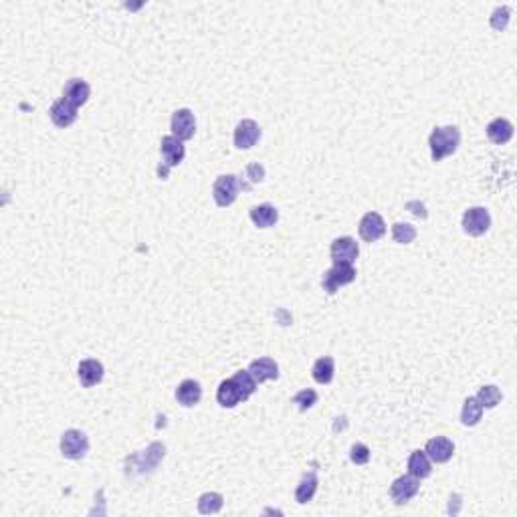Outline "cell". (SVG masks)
Returning <instances> with one entry per match:
<instances>
[{
  "mask_svg": "<svg viewBox=\"0 0 517 517\" xmlns=\"http://www.w3.org/2000/svg\"><path fill=\"white\" fill-rule=\"evenodd\" d=\"M241 190V180L235 174H222L213 184V198L219 206H230Z\"/></svg>",
  "mask_w": 517,
  "mask_h": 517,
  "instance_id": "obj_3",
  "label": "cell"
},
{
  "mask_svg": "<svg viewBox=\"0 0 517 517\" xmlns=\"http://www.w3.org/2000/svg\"><path fill=\"white\" fill-rule=\"evenodd\" d=\"M358 230H360V237L366 241V243H376L378 239L384 237L386 232V222L384 219L378 215V213H366L362 217V221L358 224Z\"/></svg>",
  "mask_w": 517,
  "mask_h": 517,
  "instance_id": "obj_10",
  "label": "cell"
},
{
  "mask_svg": "<svg viewBox=\"0 0 517 517\" xmlns=\"http://www.w3.org/2000/svg\"><path fill=\"white\" fill-rule=\"evenodd\" d=\"M333 374H335V362L330 356L320 358L311 368V376L317 384H330L333 380Z\"/></svg>",
  "mask_w": 517,
  "mask_h": 517,
  "instance_id": "obj_23",
  "label": "cell"
},
{
  "mask_svg": "<svg viewBox=\"0 0 517 517\" xmlns=\"http://www.w3.org/2000/svg\"><path fill=\"white\" fill-rule=\"evenodd\" d=\"M202 398V388L196 380H184L176 388V400L186 408L196 407Z\"/></svg>",
  "mask_w": 517,
  "mask_h": 517,
  "instance_id": "obj_18",
  "label": "cell"
},
{
  "mask_svg": "<svg viewBox=\"0 0 517 517\" xmlns=\"http://www.w3.org/2000/svg\"><path fill=\"white\" fill-rule=\"evenodd\" d=\"M77 376L83 388H91L104 380V364L97 360H83L77 368Z\"/></svg>",
  "mask_w": 517,
  "mask_h": 517,
  "instance_id": "obj_14",
  "label": "cell"
},
{
  "mask_svg": "<svg viewBox=\"0 0 517 517\" xmlns=\"http://www.w3.org/2000/svg\"><path fill=\"white\" fill-rule=\"evenodd\" d=\"M392 239L400 245H410L416 239V228L408 222H396L392 226Z\"/></svg>",
  "mask_w": 517,
  "mask_h": 517,
  "instance_id": "obj_28",
  "label": "cell"
},
{
  "mask_svg": "<svg viewBox=\"0 0 517 517\" xmlns=\"http://www.w3.org/2000/svg\"><path fill=\"white\" fill-rule=\"evenodd\" d=\"M315 491H317V475H315V473L303 475L296 489L297 503H301V505H303V503H309V501L313 499Z\"/></svg>",
  "mask_w": 517,
  "mask_h": 517,
  "instance_id": "obj_22",
  "label": "cell"
},
{
  "mask_svg": "<svg viewBox=\"0 0 517 517\" xmlns=\"http://www.w3.org/2000/svg\"><path fill=\"white\" fill-rule=\"evenodd\" d=\"M249 217H251V221L255 222V226H258V228H271L275 222L279 221V211L273 204L265 202V204L253 206L251 213H249Z\"/></svg>",
  "mask_w": 517,
  "mask_h": 517,
  "instance_id": "obj_20",
  "label": "cell"
},
{
  "mask_svg": "<svg viewBox=\"0 0 517 517\" xmlns=\"http://www.w3.org/2000/svg\"><path fill=\"white\" fill-rule=\"evenodd\" d=\"M487 138L493 142V144H507L512 138H514V125L512 121H507L505 117H497L493 119L489 125H487Z\"/></svg>",
  "mask_w": 517,
  "mask_h": 517,
  "instance_id": "obj_16",
  "label": "cell"
},
{
  "mask_svg": "<svg viewBox=\"0 0 517 517\" xmlns=\"http://www.w3.org/2000/svg\"><path fill=\"white\" fill-rule=\"evenodd\" d=\"M170 128H172V136L178 138L180 142H186L194 136L196 132V119H194V113L190 110H176L172 113V121H170Z\"/></svg>",
  "mask_w": 517,
  "mask_h": 517,
  "instance_id": "obj_7",
  "label": "cell"
},
{
  "mask_svg": "<svg viewBox=\"0 0 517 517\" xmlns=\"http://www.w3.org/2000/svg\"><path fill=\"white\" fill-rule=\"evenodd\" d=\"M350 459H352V463H356V465H366L370 461V448L366 444L356 443L350 448Z\"/></svg>",
  "mask_w": 517,
  "mask_h": 517,
  "instance_id": "obj_30",
  "label": "cell"
},
{
  "mask_svg": "<svg viewBox=\"0 0 517 517\" xmlns=\"http://www.w3.org/2000/svg\"><path fill=\"white\" fill-rule=\"evenodd\" d=\"M491 226V215L483 206H473L463 215V230L471 237H481Z\"/></svg>",
  "mask_w": 517,
  "mask_h": 517,
  "instance_id": "obj_5",
  "label": "cell"
},
{
  "mask_svg": "<svg viewBox=\"0 0 517 517\" xmlns=\"http://www.w3.org/2000/svg\"><path fill=\"white\" fill-rule=\"evenodd\" d=\"M249 372H251V376L255 378L257 384L267 382V380H277V378H279V366H277V362L271 360V358H258L255 362H251Z\"/></svg>",
  "mask_w": 517,
  "mask_h": 517,
  "instance_id": "obj_17",
  "label": "cell"
},
{
  "mask_svg": "<svg viewBox=\"0 0 517 517\" xmlns=\"http://www.w3.org/2000/svg\"><path fill=\"white\" fill-rule=\"evenodd\" d=\"M217 400H219V405H221L222 408H235L241 400H243L241 390L237 388V384L232 382V378L222 380L219 390H217Z\"/></svg>",
  "mask_w": 517,
  "mask_h": 517,
  "instance_id": "obj_21",
  "label": "cell"
},
{
  "mask_svg": "<svg viewBox=\"0 0 517 517\" xmlns=\"http://www.w3.org/2000/svg\"><path fill=\"white\" fill-rule=\"evenodd\" d=\"M354 279H356V269L352 265H348V263H333L332 269L326 271V275L322 279V285H324V289L330 296H333L339 287L352 283Z\"/></svg>",
  "mask_w": 517,
  "mask_h": 517,
  "instance_id": "obj_4",
  "label": "cell"
},
{
  "mask_svg": "<svg viewBox=\"0 0 517 517\" xmlns=\"http://www.w3.org/2000/svg\"><path fill=\"white\" fill-rule=\"evenodd\" d=\"M408 473L416 479H426L433 473L431 459L424 450H412L408 457Z\"/></svg>",
  "mask_w": 517,
  "mask_h": 517,
  "instance_id": "obj_19",
  "label": "cell"
},
{
  "mask_svg": "<svg viewBox=\"0 0 517 517\" xmlns=\"http://www.w3.org/2000/svg\"><path fill=\"white\" fill-rule=\"evenodd\" d=\"M330 253H332L333 263H348V265H352L358 258V255H360V247H358V243L352 237H339V239H335L332 243Z\"/></svg>",
  "mask_w": 517,
  "mask_h": 517,
  "instance_id": "obj_9",
  "label": "cell"
},
{
  "mask_svg": "<svg viewBox=\"0 0 517 517\" xmlns=\"http://www.w3.org/2000/svg\"><path fill=\"white\" fill-rule=\"evenodd\" d=\"M49 115H51V121H53L57 128H69L71 123H75V119H77V108H73L69 101H65V99L61 97V99H57V101L51 106Z\"/></svg>",
  "mask_w": 517,
  "mask_h": 517,
  "instance_id": "obj_15",
  "label": "cell"
},
{
  "mask_svg": "<svg viewBox=\"0 0 517 517\" xmlns=\"http://www.w3.org/2000/svg\"><path fill=\"white\" fill-rule=\"evenodd\" d=\"M507 21H509V8L507 6H499V8H495V12L491 16V27L497 29V31H503L505 25H507Z\"/></svg>",
  "mask_w": 517,
  "mask_h": 517,
  "instance_id": "obj_31",
  "label": "cell"
},
{
  "mask_svg": "<svg viewBox=\"0 0 517 517\" xmlns=\"http://www.w3.org/2000/svg\"><path fill=\"white\" fill-rule=\"evenodd\" d=\"M89 95H91V87H89V83L87 81H83V79H69L67 83H65V87H63V99L65 101H69L73 108H81V106H85L87 104V99H89Z\"/></svg>",
  "mask_w": 517,
  "mask_h": 517,
  "instance_id": "obj_11",
  "label": "cell"
},
{
  "mask_svg": "<svg viewBox=\"0 0 517 517\" xmlns=\"http://www.w3.org/2000/svg\"><path fill=\"white\" fill-rule=\"evenodd\" d=\"M315 402H317V392L311 390V388H305V390L297 392L296 396H293V405H297L301 412H305L307 408H311Z\"/></svg>",
  "mask_w": 517,
  "mask_h": 517,
  "instance_id": "obj_29",
  "label": "cell"
},
{
  "mask_svg": "<svg viewBox=\"0 0 517 517\" xmlns=\"http://www.w3.org/2000/svg\"><path fill=\"white\" fill-rule=\"evenodd\" d=\"M418 489H420V479H416L408 473V475L398 477L390 485V497L396 505H405L418 493Z\"/></svg>",
  "mask_w": 517,
  "mask_h": 517,
  "instance_id": "obj_6",
  "label": "cell"
},
{
  "mask_svg": "<svg viewBox=\"0 0 517 517\" xmlns=\"http://www.w3.org/2000/svg\"><path fill=\"white\" fill-rule=\"evenodd\" d=\"M87 453H89V439H87V435L83 431L69 429V431L63 433V437H61V455L65 459L79 461Z\"/></svg>",
  "mask_w": 517,
  "mask_h": 517,
  "instance_id": "obj_2",
  "label": "cell"
},
{
  "mask_svg": "<svg viewBox=\"0 0 517 517\" xmlns=\"http://www.w3.org/2000/svg\"><path fill=\"white\" fill-rule=\"evenodd\" d=\"M160 154H162V160L166 164V170L174 168V166H178L184 160V144L178 138H174V136H164L162 144H160Z\"/></svg>",
  "mask_w": 517,
  "mask_h": 517,
  "instance_id": "obj_12",
  "label": "cell"
},
{
  "mask_svg": "<svg viewBox=\"0 0 517 517\" xmlns=\"http://www.w3.org/2000/svg\"><path fill=\"white\" fill-rule=\"evenodd\" d=\"M475 398L479 400L483 408H495L501 402V390H499L497 386L489 384V386H483V388H481L479 394H477Z\"/></svg>",
  "mask_w": 517,
  "mask_h": 517,
  "instance_id": "obj_27",
  "label": "cell"
},
{
  "mask_svg": "<svg viewBox=\"0 0 517 517\" xmlns=\"http://www.w3.org/2000/svg\"><path fill=\"white\" fill-rule=\"evenodd\" d=\"M461 144V132L455 125H444V128H435L431 138H429V146H431V156L433 162H441L446 156L455 154Z\"/></svg>",
  "mask_w": 517,
  "mask_h": 517,
  "instance_id": "obj_1",
  "label": "cell"
},
{
  "mask_svg": "<svg viewBox=\"0 0 517 517\" xmlns=\"http://www.w3.org/2000/svg\"><path fill=\"white\" fill-rule=\"evenodd\" d=\"M222 499L221 493H204L200 499H198V512L208 516V514H219L222 509Z\"/></svg>",
  "mask_w": 517,
  "mask_h": 517,
  "instance_id": "obj_26",
  "label": "cell"
},
{
  "mask_svg": "<svg viewBox=\"0 0 517 517\" xmlns=\"http://www.w3.org/2000/svg\"><path fill=\"white\" fill-rule=\"evenodd\" d=\"M424 453L435 463H446V461H450V457L455 453V443L446 437H435L426 443Z\"/></svg>",
  "mask_w": 517,
  "mask_h": 517,
  "instance_id": "obj_13",
  "label": "cell"
},
{
  "mask_svg": "<svg viewBox=\"0 0 517 517\" xmlns=\"http://www.w3.org/2000/svg\"><path fill=\"white\" fill-rule=\"evenodd\" d=\"M483 410L485 408L481 407V402L475 398V396H469L463 405V410H461V422L465 426H475L483 416Z\"/></svg>",
  "mask_w": 517,
  "mask_h": 517,
  "instance_id": "obj_24",
  "label": "cell"
},
{
  "mask_svg": "<svg viewBox=\"0 0 517 517\" xmlns=\"http://www.w3.org/2000/svg\"><path fill=\"white\" fill-rule=\"evenodd\" d=\"M261 138V128L255 119H243L235 128V146L239 149L253 148Z\"/></svg>",
  "mask_w": 517,
  "mask_h": 517,
  "instance_id": "obj_8",
  "label": "cell"
},
{
  "mask_svg": "<svg viewBox=\"0 0 517 517\" xmlns=\"http://www.w3.org/2000/svg\"><path fill=\"white\" fill-rule=\"evenodd\" d=\"M232 382L237 384V388L241 390V396H243V400H247L255 390H257V382H255V378L251 376V372L249 370H239L235 376H232Z\"/></svg>",
  "mask_w": 517,
  "mask_h": 517,
  "instance_id": "obj_25",
  "label": "cell"
},
{
  "mask_svg": "<svg viewBox=\"0 0 517 517\" xmlns=\"http://www.w3.org/2000/svg\"><path fill=\"white\" fill-rule=\"evenodd\" d=\"M247 174H249V180H251V182H261L263 176H265V168L258 166V164H251V166L247 168Z\"/></svg>",
  "mask_w": 517,
  "mask_h": 517,
  "instance_id": "obj_32",
  "label": "cell"
}]
</instances>
